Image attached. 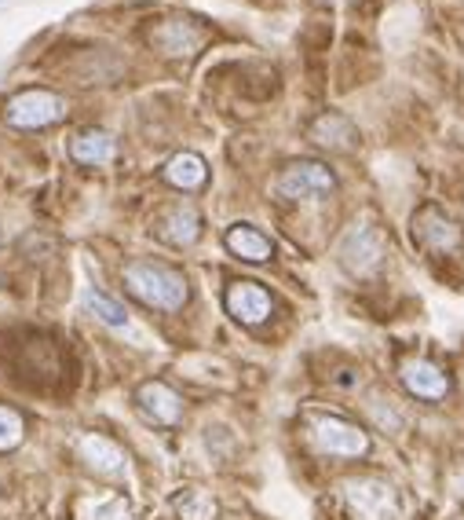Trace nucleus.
<instances>
[{
    "mask_svg": "<svg viewBox=\"0 0 464 520\" xmlns=\"http://www.w3.org/2000/svg\"><path fill=\"white\" fill-rule=\"evenodd\" d=\"M121 275H125V286L157 312H179L191 297L183 272L161 265V260H128Z\"/></svg>",
    "mask_w": 464,
    "mask_h": 520,
    "instance_id": "1",
    "label": "nucleus"
},
{
    "mask_svg": "<svg viewBox=\"0 0 464 520\" xmlns=\"http://www.w3.org/2000/svg\"><path fill=\"white\" fill-rule=\"evenodd\" d=\"M308 440L326 458H362L369 451V437L355 421L340 414H326V410L308 414Z\"/></svg>",
    "mask_w": 464,
    "mask_h": 520,
    "instance_id": "2",
    "label": "nucleus"
},
{
    "mask_svg": "<svg viewBox=\"0 0 464 520\" xmlns=\"http://www.w3.org/2000/svg\"><path fill=\"white\" fill-rule=\"evenodd\" d=\"M344 506L355 513V520H395L399 516V495L388 480L374 477H351L340 484Z\"/></svg>",
    "mask_w": 464,
    "mask_h": 520,
    "instance_id": "3",
    "label": "nucleus"
},
{
    "mask_svg": "<svg viewBox=\"0 0 464 520\" xmlns=\"http://www.w3.org/2000/svg\"><path fill=\"white\" fill-rule=\"evenodd\" d=\"M333 188H336V177L318 161H293L282 177L274 180V191L289 202L322 198V195H333Z\"/></svg>",
    "mask_w": 464,
    "mask_h": 520,
    "instance_id": "4",
    "label": "nucleus"
},
{
    "mask_svg": "<svg viewBox=\"0 0 464 520\" xmlns=\"http://www.w3.org/2000/svg\"><path fill=\"white\" fill-rule=\"evenodd\" d=\"M8 125L15 129H44V125H55L66 118V103L55 96V92H44V89H33V92H19L8 111H5Z\"/></svg>",
    "mask_w": 464,
    "mask_h": 520,
    "instance_id": "5",
    "label": "nucleus"
},
{
    "mask_svg": "<svg viewBox=\"0 0 464 520\" xmlns=\"http://www.w3.org/2000/svg\"><path fill=\"white\" fill-rule=\"evenodd\" d=\"M399 378L406 385L410 396L417 400H428V403H439L450 396V378L442 367H435L431 360H402L399 367Z\"/></svg>",
    "mask_w": 464,
    "mask_h": 520,
    "instance_id": "6",
    "label": "nucleus"
},
{
    "mask_svg": "<svg viewBox=\"0 0 464 520\" xmlns=\"http://www.w3.org/2000/svg\"><path fill=\"white\" fill-rule=\"evenodd\" d=\"M136 403L154 425L172 429V425L183 421V396L172 385H165V381H143L136 389Z\"/></svg>",
    "mask_w": 464,
    "mask_h": 520,
    "instance_id": "7",
    "label": "nucleus"
},
{
    "mask_svg": "<svg viewBox=\"0 0 464 520\" xmlns=\"http://www.w3.org/2000/svg\"><path fill=\"white\" fill-rule=\"evenodd\" d=\"M413 235L431 253H453V249H460V227L442 209H435V206H428V209H421L413 217Z\"/></svg>",
    "mask_w": 464,
    "mask_h": 520,
    "instance_id": "8",
    "label": "nucleus"
},
{
    "mask_svg": "<svg viewBox=\"0 0 464 520\" xmlns=\"http://www.w3.org/2000/svg\"><path fill=\"white\" fill-rule=\"evenodd\" d=\"M223 304H227V312H231L238 323H245V326L263 323V319L270 315V308H274L270 294H267L260 283H249V279L234 283V286L223 294Z\"/></svg>",
    "mask_w": 464,
    "mask_h": 520,
    "instance_id": "9",
    "label": "nucleus"
},
{
    "mask_svg": "<svg viewBox=\"0 0 464 520\" xmlns=\"http://www.w3.org/2000/svg\"><path fill=\"white\" fill-rule=\"evenodd\" d=\"M77 455L88 469H96L103 477H121L128 469V455L110 440L103 432H88V437L77 440Z\"/></svg>",
    "mask_w": 464,
    "mask_h": 520,
    "instance_id": "10",
    "label": "nucleus"
},
{
    "mask_svg": "<svg viewBox=\"0 0 464 520\" xmlns=\"http://www.w3.org/2000/svg\"><path fill=\"white\" fill-rule=\"evenodd\" d=\"M223 242H227V249H231L234 256L252 260V265H260V260H270V253H274V242H270L263 231L249 227V224H234V227L223 235Z\"/></svg>",
    "mask_w": 464,
    "mask_h": 520,
    "instance_id": "11",
    "label": "nucleus"
},
{
    "mask_svg": "<svg viewBox=\"0 0 464 520\" xmlns=\"http://www.w3.org/2000/svg\"><path fill=\"white\" fill-rule=\"evenodd\" d=\"M165 180H168L172 188H179V191H198V188H205V180H209V165H205L198 154L183 150V154H175V158L165 165Z\"/></svg>",
    "mask_w": 464,
    "mask_h": 520,
    "instance_id": "12",
    "label": "nucleus"
},
{
    "mask_svg": "<svg viewBox=\"0 0 464 520\" xmlns=\"http://www.w3.org/2000/svg\"><path fill=\"white\" fill-rule=\"evenodd\" d=\"M70 158L80 165H107L114 158V136L99 129H84L70 140Z\"/></svg>",
    "mask_w": 464,
    "mask_h": 520,
    "instance_id": "13",
    "label": "nucleus"
},
{
    "mask_svg": "<svg viewBox=\"0 0 464 520\" xmlns=\"http://www.w3.org/2000/svg\"><path fill=\"white\" fill-rule=\"evenodd\" d=\"M381 260V238L377 231H369V227H358L347 242H344V265L351 272H369Z\"/></svg>",
    "mask_w": 464,
    "mask_h": 520,
    "instance_id": "14",
    "label": "nucleus"
},
{
    "mask_svg": "<svg viewBox=\"0 0 464 520\" xmlns=\"http://www.w3.org/2000/svg\"><path fill=\"white\" fill-rule=\"evenodd\" d=\"M161 235H165L168 242H175V246H191V242L202 235V217H198V209H191V206L168 209V217H165V224H161Z\"/></svg>",
    "mask_w": 464,
    "mask_h": 520,
    "instance_id": "15",
    "label": "nucleus"
},
{
    "mask_svg": "<svg viewBox=\"0 0 464 520\" xmlns=\"http://www.w3.org/2000/svg\"><path fill=\"white\" fill-rule=\"evenodd\" d=\"M311 140L322 143V147H329V150H351L355 147V129L340 114H322L311 125Z\"/></svg>",
    "mask_w": 464,
    "mask_h": 520,
    "instance_id": "16",
    "label": "nucleus"
},
{
    "mask_svg": "<svg viewBox=\"0 0 464 520\" xmlns=\"http://www.w3.org/2000/svg\"><path fill=\"white\" fill-rule=\"evenodd\" d=\"M84 304H88V312H91V315L103 319L107 326H125V323H128V312H125V308L114 301V297H107L103 290H88Z\"/></svg>",
    "mask_w": 464,
    "mask_h": 520,
    "instance_id": "17",
    "label": "nucleus"
},
{
    "mask_svg": "<svg viewBox=\"0 0 464 520\" xmlns=\"http://www.w3.org/2000/svg\"><path fill=\"white\" fill-rule=\"evenodd\" d=\"M26 437V421L15 407L8 403H0V451H15Z\"/></svg>",
    "mask_w": 464,
    "mask_h": 520,
    "instance_id": "18",
    "label": "nucleus"
},
{
    "mask_svg": "<svg viewBox=\"0 0 464 520\" xmlns=\"http://www.w3.org/2000/svg\"><path fill=\"white\" fill-rule=\"evenodd\" d=\"M175 509H179V516H183V520H209L216 506L209 502V495H205V491L191 487V491H183V495L175 498Z\"/></svg>",
    "mask_w": 464,
    "mask_h": 520,
    "instance_id": "19",
    "label": "nucleus"
}]
</instances>
